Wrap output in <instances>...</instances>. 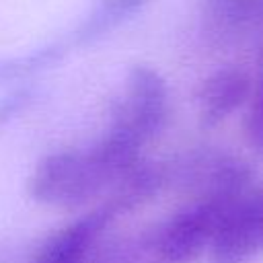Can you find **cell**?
<instances>
[{
	"label": "cell",
	"instance_id": "obj_2",
	"mask_svg": "<svg viewBox=\"0 0 263 263\" xmlns=\"http://www.w3.org/2000/svg\"><path fill=\"white\" fill-rule=\"evenodd\" d=\"M111 187L113 179L92 148L49 152L29 177V195L39 203L55 208L84 205Z\"/></svg>",
	"mask_w": 263,
	"mask_h": 263
},
{
	"label": "cell",
	"instance_id": "obj_8",
	"mask_svg": "<svg viewBox=\"0 0 263 263\" xmlns=\"http://www.w3.org/2000/svg\"><path fill=\"white\" fill-rule=\"evenodd\" d=\"M245 138L253 148L263 150V80L259 90L253 95L245 117Z\"/></svg>",
	"mask_w": 263,
	"mask_h": 263
},
{
	"label": "cell",
	"instance_id": "obj_4",
	"mask_svg": "<svg viewBox=\"0 0 263 263\" xmlns=\"http://www.w3.org/2000/svg\"><path fill=\"white\" fill-rule=\"evenodd\" d=\"M214 263H247L263 253V187L249 189L228 212L212 247Z\"/></svg>",
	"mask_w": 263,
	"mask_h": 263
},
{
	"label": "cell",
	"instance_id": "obj_1",
	"mask_svg": "<svg viewBox=\"0 0 263 263\" xmlns=\"http://www.w3.org/2000/svg\"><path fill=\"white\" fill-rule=\"evenodd\" d=\"M251 189V181H230L205 193L193 195L175 212L156 234V253L166 263H189L197 259L222 226L234 203Z\"/></svg>",
	"mask_w": 263,
	"mask_h": 263
},
{
	"label": "cell",
	"instance_id": "obj_10",
	"mask_svg": "<svg viewBox=\"0 0 263 263\" xmlns=\"http://www.w3.org/2000/svg\"><path fill=\"white\" fill-rule=\"evenodd\" d=\"M150 0H99L97 8L103 10L109 18H113L117 25L123 23L127 16H132L136 10H140Z\"/></svg>",
	"mask_w": 263,
	"mask_h": 263
},
{
	"label": "cell",
	"instance_id": "obj_3",
	"mask_svg": "<svg viewBox=\"0 0 263 263\" xmlns=\"http://www.w3.org/2000/svg\"><path fill=\"white\" fill-rule=\"evenodd\" d=\"M109 115L121 119L144 144H148L168 121L166 80L148 64L132 66L127 70L123 97L111 103Z\"/></svg>",
	"mask_w": 263,
	"mask_h": 263
},
{
	"label": "cell",
	"instance_id": "obj_5",
	"mask_svg": "<svg viewBox=\"0 0 263 263\" xmlns=\"http://www.w3.org/2000/svg\"><path fill=\"white\" fill-rule=\"evenodd\" d=\"M253 97V80L242 68H220L197 90V119L203 129L226 121Z\"/></svg>",
	"mask_w": 263,
	"mask_h": 263
},
{
	"label": "cell",
	"instance_id": "obj_7",
	"mask_svg": "<svg viewBox=\"0 0 263 263\" xmlns=\"http://www.w3.org/2000/svg\"><path fill=\"white\" fill-rule=\"evenodd\" d=\"M263 14V0H205L203 18L210 33L230 35L242 31Z\"/></svg>",
	"mask_w": 263,
	"mask_h": 263
},
{
	"label": "cell",
	"instance_id": "obj_9",
	"mask_svg": "<svg viewBox=\"0 0 263 263\" xmlns=\"http://www.w3.org/2000/svg\"><path fill=\"white\" fill-rule=\"evenodd\" d=\"M35 92L33 88L25 86V88H16L12 92H8L6 97L0 99V127L6 125L12 117H16V113H21L23 109H27L33 101Z\"/></svg>",
	"mask_w": 263,
	"mask_h": 263
},
{
	"label": "cell",
	"instance_id": "obj_6",
	"mask_svg": "<svg viewBox=\"0 0 263 263\" xmlns=\"http://www.w3.org/2000/svg\"><path fill=\"white\" fill-rule=\"evenodd\" d=\"M115 212L103 203L68 226L55 230L35 253L31 263H84L95 238L111 222Z\"/></svg>",
	"mask_w": 263,
	"mask_h": 263
}]
</instances>
